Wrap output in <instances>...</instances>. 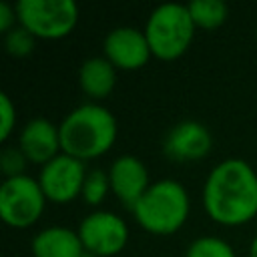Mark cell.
Listing matches in <instances>:
<instances>
[{"instance_id": "6da1fadb", "label": "cell", "mask_w": 257, "mask_h": 257, "mask_svg": "<svg viewBox=\"0 0 257 257\" xmlns=\"http://www.w3.org/2000/svg\"><path fill=\"white\" fill-rule=\"evenodd\" d=\"M201 203L209 219L225 227H239L257 217V171L239 157L217 163L201 189Z\"/></svg>"}, {"instance_id": "7a4b0ae2", "label": "cell", "mask_w": 257, "mask_h": 257, "mask_svg": "<svg viewBox=\"0 0 257 257\" xmlns=\"http://www.w3.org/2000/svg\"><path fill=\"white\" fill-rule=\"evenodd\" d=\"M62 153L86 163L106 155L118 135L116 116L100 102H82L58 124Z\"/></svg>"}, {"instance_id": "3957f363", "label": "cell", "mask_w": 257, "mask_h": 257, "mask_svg": "<svg viewBox=\"0 0 257 257\" xmlns=\"http://www.w3.org/2000/svg\"><path fill=\"white\" fill-rule=\"evenodd\" d=\"M135 223L151 235H173L183 229L191 213L189 191L175 179L153 181L131 209Z\"/></svg>"}, {"instance_id": "277c9868", "label": "cell", "mask_w": 257, "mask_h": 257, "mask_svg": "<svg viewBox=\"0 0 257 257\" xmlns=\"http://www.w3.org/2000/svg\"><path fill=\"white\" fill-rule=\"evenodd\" d=\"M195 30L197 26L187 4L177 2H167L153 8L143 28L153 56L165 62L181 58L191 48Z\"/></svg>"}, {"instance_id": "5b68a950", "label": "cell", "mask_w": 257, "mask_h": 257, "mask_svg": "<svg viewBox=\"0 0 257 257\" xmlns=\"http://www.w3.org/2000/svg\"><path fill=\"white\" fill-rule=\"evenodd\" d=\"M18 24L36 40H60L78 24V6L72 0H18Z\"/></svg>"}, {"instance_id": "8992f818", "label": "cell", "mask_w": 257, "mask_h": 257, "mask_svg": "<svg viewBox=\"0 0 257 257\" xmlns=\"http://www.w3.org/2000/svg\"><path fill=\"white\" fill-rule=\"evenodd\" d=\"M46 203L38 179L30 175L4 179L0 185V217L12 229L32 227L42 217Z\"/></svg>"}, {"instance_id": "52a82bcc", "label": "cell", "mask_w": 257, "mask_h": 257, "mask_svg": "<svg viewBox=\"0 0 257 257\" xmlns=\"http://www.w3.org/2000/svg\"><path fill=\"white\" fill-rule=\"evenodd\" d=\"M84 251L98 257H114L128 243L126 221L112 211L94 209L84 215L76 227Z\"/></svg>"}, {"instance_id": "ba28073f", "label": "cell", "mask_w": 257, "mask_h": 257, "mask_svg": "<svg viewBox=\"0 0 257 257\" xmlns=\"http://www.w3.org/2000/svg\"><path fill=\"white\" fill-rule=\"evenodd\" d=\"M86 165L66 153H60L52 161L40 167L38 185L46 197V201L56 205H66L80 197L82 185L86 179Z\"/></svg>"}, {"instance_id": "9c48e42d", "label": "cell", "mask_w": 257, "mask_h": 257, "mask_svg": "<svg viewBox=\"0 0 257 257\" xmlns=\"http://www.w3.org/2000/svg\"><path fill=\"white\" fill-rule=\"evenodd\" d=\"M102 56L116 70H139L149 64L153 52L141 28L114 26L102 40Z\"/></svg>"}, {"instance_id": "30bf717a", "label": "cell", "mask_w": 257, "mask_h": 257, "mask_svg": "<svg viewBox=\"0 0 257 257\" xmlns=\"http://www.w3.org/2000/svg\"><path fill=\"white\" fill-rule=\"evenodd\" d=\"M213 149V135L201 120H179L163 141V153L173 163H199Z\"/></svg>"}, {"instance_id": "8fae6325", "label": "cell", "mask_w": 257, "mask_h": 257, "mask_svg": "<svg viewBox=\"0 0 257 257\" xmlns=\"http://www.w3.org/2000/svg\"><path fill=\"white\" fill-rule=\"evenodd\" d=\"M110 191L124 209H133L151 187V177L145 161L135 155H120L108 167Z\"/></svg>"}, {"instance_id": "7c38bea8", "label": "cell", "mask_w": 257, "mask_h": 257, "mask_svg": "<svg viewBox=\"0 0 257 257\" xmlns=\"http://www.w3.org/2000/svg\"><path fill=\"white\" fill-rule=\"evenodd\" d=\"M20 151L32 165H46L54 157L62 153L60 147V131L58 124L44 116L30 118L18 133V143Z\"/></svg>"}, {"instance_id": "4fadbf2b", "label": "cell", "mask_w": 257, "mask_h": 257, "mask_svg": "<svg viewBox=\"0 0 257 257\" xmlns=\"http://www.w3.org/2000/svg\"><path fill=\"white\" fill-rule=\"evenodd\" d=\"M30 251L32 257H80L84 247L76 229L64 225H48L34 233Z\"/></svg>"}, {"instance_id": "5bb4252c", "label": "cell", "mask_w": 257, "mask_h": 257, "mask_svg": "<svg viewBox=\"0 0 257 257\" xmlns=\"http://www.w3.org/2000/svg\"><path fill=\"white\" fill-rule=\"evenodd\" d=\"M78 86L90 102H100L116 86V68L104 56H88L78 68Z\"/></svg>"}, {"instance_id": "9a60e30c", "label": "cell", "mask_w": 257, "mask_h": 257, "mask_svg": "<svg viewBox=\"0 0 257 257\" xmlns=\"http://www.w3.org/2000/svg\"><path fill=\"white\" fill-rule=\"evenodd\" d=\"M187 8L195 26L201 30H217L229 16V8L223 0H191Z\"/></svg>"}, {"instance_id": "2e32d148", "label": "cell", "mask_w": 257, "mask_h": 257, "mask_svg": "<svg viewBox=\"0 0 257 257\" xmlns=\"http://www.w3.org/2000/svg\"><path fill=\"white\" fill-rule=\"evenodd\" d=\"M185 257H237V253L223 237L201 235L187 245Z\"/></svg>"}, {"instance_id": "e0dca14e", "label": "cell", "mask_w": 257, "mask_h": 257, "mask_svg": "<svg viewBox=\"0 0 257 257\" xmlns=\"http://www.w3.org/2000/svg\"><path fill=\"white\" fill-rule=\"evenodd\" d=\"M112 193L110 191V179H108V171L104 169H88L84 185H82V201L90 207H98L106 195Z\"/></svg>"}, {"instance_id": "ac0fdd59", "label": "cell", "mask_w": 257, "mask_h": 257, "mask_svg": "<svg viewBox=\"0 0 257 257\" xmlns=\"http://www.w3.org/2000/svg\"><path fill=\"white\" fill-rule=\"evenodd\" d=\"M34 46H36V38L20 24L4 34V50L12 58H24V56L32 54Z\"/></svg>"}, {"instance_id": "d6986e66", "label": "cell", "mask_w": 257, "mask_h": 257, "mask_svg": "<svg viewBox=\"0 0 257 257\" xmlns=\"http://www.w3.org/2000/svg\"><path fill=\"white\" fill-rule=\"evenodd\" d=\"M26 165H28V159L24 157L18 145H6L0 151V171L4 179L26 175Z\"/></svg>"}, {"instance_id": "ffe728a7", "label": "cell", "mask_w": 257, "mask_h": 257, "mask_svg": "<svg viewBox=\"0 0 257 257\" xmlns=\"http://www.w3.org/2000/svg\"><path fill=\"white\" fill-rule=\"evenodd\" d=\"M16 104L6 92H0V141L6 143L16 131Z\"/></svg>"}, {"instance_id": "44dd1931", "label": "cell", "mask_w": 257, "mask_h": 257, "mask_svg": "<svg viewBox=\"0 0 257 257\" xmlns=\"http://www.w3.org/2000/svg\"><path fill=\"white\" fill-rule=\"evenodd\" d=\"M14 26H18L16 6L10 4V2H0V32L6 34V32H10Z\"/></svg>"}, {"instance_id": "7402d4cb", "label": "cell", "mask_w": 257, "mask_h": 257, "mask_svg": "<svg viewBox=\"0 0 257 257\" xmlns=\"http://www.w3.org/2000/svg\"><path fill=\"white\" fill-rule=\"evenodd\" d=\"M249 257H257V233L253 235V239L249 243Z\"/></svg>"}, {"instance_id": "603a6c76", "label": "cell", "mask_w": 257, "mask_h": 257, "mask_svg": "<svg viewBox=\"0 0 257 257\" xmlns=\"http://www.w3.org/2000/svg\"><path fill=\"white\" fill-rule=\"evenodd\" d=\"M80 257H98V255H92V253H88V251H84Z\"/></svg>"}, {"instance_id": "cb8c5ba5", "label": "cell", "mask_w": 257, "mask_h": 257, "mask_svg": "<svg viewBox=\"0 0 257 257\" xmlns=\"http://www.w3.org/2000/svg\"><path fill=\"white\" fill-rule=\"evenodd\" d=\"M255 38H257V26H255Z\"/></svg>"}]
</instances>
